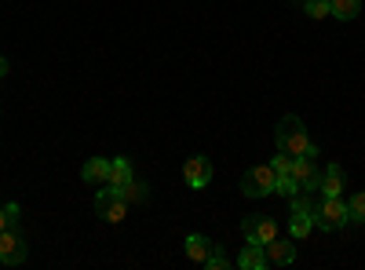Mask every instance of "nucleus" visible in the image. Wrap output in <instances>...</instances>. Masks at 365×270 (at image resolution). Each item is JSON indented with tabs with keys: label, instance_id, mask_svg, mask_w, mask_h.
<instances>
[{
	"label": "nucleus",
	"instance_id": "6e6552de",
	"mask_svg": "<svg viewBox=\"0 0 365 270\" xmlns=\"http://www.w3.org/2000/svg\"><path fill=\"white\" fill-rule=\"evenodd\" d=\"M241 234H245V242L267 245V242L278 237V223H274L270 216H263V212H252V216H245V223H241Z\"/></svg>",
	"mask_w": 365,
	"mask_h": 270
},
{
	"label": "nucleus",
	"instance_id": "2eb2a0df",
	"mask_svg": "<svg viewBox=\"0 0 365 270\" xmlns=\"http://www.w3.org/2000/svg\"><path fill=\"white\" fill-rule=\"evenodd\" d=\"M132 179H135V172H132V161H128V157H113V161H110V187L125 190Z\"/></svg>",
	"mask_w": 365,
	"mask_h": 270
},
{
	"label": "nucleus",
	"instance_id": "ddd939ff",
	"mask_svg": "<svg viewBox=\"0 0 365 270\" xmlns=\"http://www.w3.org/2000/svg\"><path fill=\"white\" fill-rule=\"evenodd\" d=\"M81 179L88 187H106L110 183V161L106 157H91L84 168H81Z\"/></svg>",
	"mask_w": 365,
	"mask_h": 270
},
{
	"label": "nucleus",
	"instance_id": "4468645a",
	"mask_svg": "<svg viewBox=\"0 0 365 270\" xmlns=\"http://www.w3.org/2000/svg\"><path fill=\"white\" fill-rule=\"evenodd\" d=\"M237 266L241 270H267V249L256 245V242H249L245 249L237 252Z\"/></svg>",
	"mask_w": 365,
	"mask_h": 270
},
{
	"label": "nucleus",
	"instance_id": "412c9836",
	"mask_svg": "<svg viewBox=\"0 0 365 270\" xmlns=\"http://www.w3.org/2000/svg\"><path fill=\"white\" fill-rule=\"evenodd\" d=\"M146 194H150V190H146V183H135V179L125 187V197H128V201H146Z\"/></svg>",
	"mask_w": 365,
	"mask_h": 270
},
{
	"label": "nucleus",
	"instance_id": "1a4fd4ad",
	"mask_svg": "<svg viewBox=\"0 0 365 270\" xmlns=\"http://www.w3.org/2000/svg\"><path fill=\"white\" fill-rule=\"evenodd\" d=\"M182 179H187L190 190H205V187L212 183V161L201 157V154L187 157V165H182Z\"/></svg>",
	"mask_w": 365,
	"mask_h": 270
},
{
	"label": "nucleus",
	"instance_id": "b1692460",
	"mask_svg": "<svg viewBox=\"0 0 365 270\" xmlns=\"http://www.w3.org/2000/svg\"><path fill=\"white\" fill-rule=\"evenodd\" d=\"M8 77V58H0V81Z\"/></svg>",
	"mask_w": 365,
	"mask_h": 270
},
{
	"label": "nucleus",
	"instance_id": "5701e85b",
	"mask_svg": "<svg viewBox=\"0 0 365 270\" xmlns=\"http://www.w3.org/2000/svg\"><path fill=\"white\" fill-rule=\"evenodd\" d=\"M205 266H208V270H227V266H230V259L223 256V249H216V252H212V259H208Z\"/></svg>",
	"mask_w": 365,
	"mask_h": 270
},
{
	"label": "nucleus",
	"instance_id": "423d86ee",
	"mask_svg": "<svg viewBox=\"0 0 365 270\" xmlns=\"http://www.w3.org/2000/svg\"><path fill=\"white\" fill-rule=\"evenodd\" d=\"M274 183H278V172L270 165H252L241 175V194L245 197H267V194H274Z\"/></svg>",
	"mask_w": 365,
	"mask_h": 270
},
{
	"label": "nucleus",
	"instance_id": "0eeeda50",
	"mask_svg": "<svg viewBox=\"0 0 365 270\" xmlns=\"http://www.w3.org/2000/svg\"><path fill=\"white\" fill-rule=\"evenodd\" d=\"M26 256H29L26 234L15 223L8 230H0V263H4V266H19V263H26Z\"/></svg>",
	"mask_w": 365,
	"mask_h": 270
},
{
	"label": "nucleus",
	"instance_id": "39448f33",
	"mask_svg": "<svg viewBox=\"0 0 365 270\" xmlns=\"http://www.w3.org/2000/svg\"><path fill=\"white\" fill-rule=\"evenodd\" d=\"M292 179L299 183L303 194H318V179H322V165H318V146H311L303 157L292 161Z\"/></svg>",
	"mask_w": 365,
	"mask_h": 270
},
{
	"label": "nucleus",
	"instance_id": "f257e3e1",
	"mask_svg": "<svg viewBox=\"0 0 365 270\" xmlns=\"http://www.w3.org/2000/svg\"><path fill=\"white\" fill-rule=\"evenodd\" d=\"M274 146H278L282 154H289V157H303L314 142L307 139V128H303L299 117L289 113V117H282V121H278V132H274Z\"/></svg>",
	"mask_w": 365,
	"mask_h": 270
},
{
	"label": "nucleus",
	"instance_id": "a211bd4d",
	"mask_svg": "<svg viewBox=\"0 0 365 270\" xmlns=\"http://www.w3.org/2000/svg\"><path fill=\"white\" fill-rule=\"evenodd\" d=\"M299 8L307 11V19H325L329 15V0H299Z\"/></svg>",
	"mask_w": 365,
	"mask_h": 270
},
{
	"label": "nucleus",
	"instance_id": "4be33fe9",
	"mask_svg": "<svg viewBox=\"0 0 365 270\" xmlns=\"http://www.w3.org/2000/svg\"><path fill=\"white\" fill-rule=\"evenodd\" d=\"M19 219V204H8V208H0V230H8L11 223Z\"/></svg>",
	"mask_w": 365,
	"mask_h": 270
},
{
	"label": "nucleus",
	"instance_id": "6ab92c4d",
	"mask_svg": "<svg viewBox=\"0 0 365 270\" xmlns=\"http://www.w3.org/2000/svg\"><path fill=\"white\" fill-rule=\"evenodd\" d=\"M274 194H282V197H292V194H299V183L292 179V172H289V175H278V183H274Z\"/></svg>",
	"mask_w": 365,
	"mask_h": 270
},
{
	"label": "nucleus",
	"instance_id": "9b49d317",
	"mask_svg": "<svg viewBox=\"0 0 365 270\" xmlns=\"http://www.w3.org/2000/svg\"><path fill=\"white\" fill-rule=\"evenodd\" d=\"M344 187H347V175H344L340 165L322 168V179H318V194H322V197H340Z\"/></svg>",
	"mask_w": 365,
	"mask_h": 270
},
{
	"label": "nucleus",
	"instance_id": "aec40b11",
	"mask_svg": "<svg viewBox=\"0 0 365 270\" xmlns=\"http://www.w3.org/2000/svg\"><path fill=\"white\" fill-rule=\"evenodd\" d=\"M292 161L296 157H289V154H282V150H278V157H270V168L278 172V175H289L292 172Z\"/></svg>",
	"mask_w": 365,
	"mask_h": 270
},
{
	"label": "nucleus",
	"instance_id": "9d476101",
	"mask_svg": "<svg viewBox=\"0 0 365 270\" xmlns=\"http://www.w3.org/2000/svg\"><path fill=\"white\" fill-rule=\"evenodd\" d=\"M267 249V266H289L296 259V237H274V242L263 245Z\"/></svg>",
	"mask_w": 365,
	"mask_h": 270
},
{
	"label": "nucleus",
	"instance_id": "7ed1b4c3",
	"mask_svg": "<svg viewBox=\"0 0 365 270\" xmlns=\"http://www.w3.org/2000/svg\"><path fill=\"white\" fill-rule=\"evenodd\" d=\"M314 230V194H292L289 197V234L296 242H303Z\"/></svg>",
	"mask_w": 365,
	"mask_h": 270
},
{
	"label": "nucleus",
	"instance_id": "dca6fc26",
	"mask_svg": "<svg viewBox=\"0 0 365 270\" xmlns=\"http://www.w3.org/2000/svg\"><path fill=\"white\" fill-rule=\"evenodd\" d=\"M358 11H361V0H329V15L340 19V22L358 19Z\"/></svg>",
	"mask_w": 365,
	"mask_h": 270
},
{
	"label": "nucleus",
	"instance_id": "20e7f679",
	"mask_svg": "<svg viewBox=\"0 0 365 270\" xmlns=\"http://www.w3.org/2000/svg\"><path fill=\"white\" fill-rule=\"evenodd\" d=\"M96 216L106 219V223H125V216H128V197H125V190H117V187L106 183V187L96 194Z\"/></svg>",
	"mask_w": 365,
	"mask_h": 270
},
{
	"label": "nucleus",
	"instance_id": "f03ea898",
	"mask_svg": "<svg viewBox=\"0 0 365 270\" xmlns=\"http://www.w3.org/2000/svg\"><path fill=\"white\" fill-rule=\"evenodd\" d=\"M351 223V216H347V201H340V197H314V227L318 230H325V234H336V230H344Z\"/></svg>",
	"mask_w": 365,
	"mask_h": 270
},
{
	"label": "nucleus",
	"instance_id": "f8f14e48",
	"mask_svg": "<svg viewBox=\"0 0 365 270\" xmlns=\"http://www.w3.org/2000/svg\"><path fill=\"white\" fill-rule=\"evenodd\" d=\"M182 249H187V259H194L197 266H205V263L212 259V252H216L220 245L212 242V237H205V234H190L187 242H182Z\"/></svg>",
	"mask_w": 365,
	"mask_h": 270
},
{
	"label": "nucleus",
	"instance_id": "f3484780",
	"mask_svg": "<svg viewBox=\"0 0 365 270\" xmlns=\"http://www.w3.org/2000/svg\"><path fill=\"white\" fill-rule=\"evenodd\" d=\"M347 216H351V223H361V227H365V190H358V194L347 201Z\"/></svg>",
	"mask_w": 365,
	"mask_h": 270
}]
</instances>
